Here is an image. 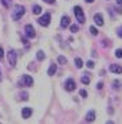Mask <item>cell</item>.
I'll return each mask as SVG.
<instances>
[{
	"label": "cell",
	"instance_id": "obj_8",
	"mask_svg": "<svg viewBox=\"0 0 122 124\" xmlns=\"http://www.w3.org/2000/svg\"><path fill=\"white\" fill-rule=\"evenodd\" d=\"M68 26H70V18H68L67 15H63L61 19V27L62 28H67Z\"/></svg>",
	"mask_w": 122,
	"mask_h": 124
},
{
	"label": "cell",
	"instance_id": "obj_12",
	"mask_svg": "<svg viewBox=\"0 0 122 124\" xmlns=\"http://www.w3.org/2000/svg\"><path fill=\"white\" fill-rule=\"evenodd\" d=\"M85 120H86V121H88V123L94 121V120H95V112H94V111H90V112L87 113V115H86Z\"/></svg>",
	"mask_w": 122,
	"mask_h": 124
},
{
	"label": "cell",
	"instance_id": "obj_31",
	"mask_svg": "<svg viewBox=\"0 0 122 124\" xmlns=\"http://www.w3.org/2000/svg\"><path fill=\"white\" fill-rule=\"evenodd\" d=\"M117 6H121L122 7V0H117Z\"/></svg>",
	"mask_w": 122,
	"mask_h": 124
},
{
	"label": "cell",
	"instance_id": "obj_30",
	"mask_svg": "<svg viewBox=\"0 0 122 124\" xmlns=\"http://www.w3.org/2000/svg\"><path fill=\"white\" fill-rule=\"evenodd\" d=\"M28 99V94L27 93H23V100H27Z\"/></svg>",
	"mask_w": 122,
	"mask_h": 124
},
{
	"label": "cell",
	"instance_id": "obj_1",
	"mask_svg": "<svg viewBox=\"0 0 122 124\" xmlns=\"http://www.w3.org/2000/svg\"><path fill=\"white\" fill-rule=\"evenodd\" d=\"M24 12H26L24 7L20 6V4H16V6L14 7V9H12V15H11V16H12L14 20H19L21 16L24 15Z\"/></svg>",
	"mask_w": 122,
	"mask_h": 124
},
{
	"label": "cell",
	"instance_id": "obj_13",
	"mask_svg": "<svg viewBox=\"0 0 122 124\" xmlns=\"http://www.w3.org/2000/svg\"><path fill=\"white\" fill-rule=\"evenodd\" d=\"M55 73H56V65H55V63H51V65H50V68H48L47 74H48V76H54Z\"/></svg>",
	"mask_w": 122,
	"mask_h": 124
},
{
	"label": "cell",
	"instance_id": "obj_6",
	"mask_svg": "<svg viewBox=\"0 0 122 124\" xmlns=\"http://www.w3.org/2000/svg\"><path fill=\"white\" fill-rule=\"evenodd\" d=\"M7 58H8V63L11 66H15L16 65V53L15 50H9L7 53Z\"/></svg>",
	"mask_w": 122,
	"mask_h": 124
},
{
	"label": "cell",
	"instance_id": "obj_15",
	"mask_svg": "<svg viewBox=\"0 0 122 124\" xmlns=\"http://www.w3.org/2000/svg\"><path fill=\"white\" fill-rule=\"evenodd\" d=\"M32 12H34L35 15H39V14H42V8H40V6H38V4L32 6Z\"/></svg>",
	"mask_w": 122,
	"mask_h": 124
},
{
	"label": "cell",
	"instance_id": "obj_26",
	"mask_svg": "<svg viewBox=\"0 0 122 124\" xmlns=\"http://www.w3.org/2000/svg\"><path fill=\"white\" fill-rule=\"evenodd\" d=\"M3 58H4V51H3V49L0 47V61H1Z\"/></svg>",
	"mask_w": 122,
	"mask_h": 124
},
{
	"label": "cell",
	"instance_id": "obj_24",
	"mask_svg": "<svg viewBox=\"0 0 122 124\" xmlns=\"http://www.w3.org/2000/svg\"><path fill=\"white\" fill-rule=\"evenodd\" d=\"M79 94H81V97H83V99H85V97H87V92H86L85 89H82L79 92Z\"/></svg>",
	"mask_w": 122,
	"mask_h": 124
},
{
	"label": "cell",
	"instance_id": "obj_19",
	"mask_svg": "<svg viewBox=\"0 0 122 124\" xmlns=\"http://www.w3.org/2000/svg\"><path fill=\"white\" fill-rule=\"evenodd\" d=\"M58 62H59V63H61V65H64V63L67 62V59L64 58L63 55H59V57H58Z\"/></svg>",
	"mask_w": 122,
	"mask_h": 124
},
{
	"label": "cell",
	"instance_id": "obj_9",
	"mask_svg": "<svg viewBox=\"0 0 122 124\" xmlns=\"http://www.w3.org/2000/svg\"><path fill=\"white\" fill-rule=\"evenodd\" d=\"M31 115H32V109L30 107H26V108L21 109V117L23 119H28Z\"/></svg>",
	"mask_w": 122,
	"mask_h": 124
},
{
	"label": "cell",
	"instance_id": "obj_32",
	"mask_svg": "<svg viewBox=\"0 0 122 124\" xmlns=\"http://www.w3.org/2000/svg\"><path fill=\"white\" fill-rule=\"evenodd\" d=\"M86 3H93V1H94V0H85Z\"/></svg>",
	"mask_w": 122,
	"mask_h": 124
},
{
	"label": "cell",
	"instance_id": "obj_4",
	"mask_svg": "<svg viewBox=\"0 0 122 124\" xmlns=\"http://www.w3.org/2000/svg\"><path fill=\"white\" fill-rule=\"evenodd\" d=\"M50 20H51V15H50V14H44L43 16H40V18L38 19V23H39L40 26H43V27H47V26L50 24Z\"/></svg>",
	"mask_w": 122,
	"mask_h": 124
},
{
	"label": "cell",
	"instance_id": "obj_18",
	"mask_svg": "<svg viewBox=\"0 0 122 124\" xmlns=\"http://www.w3.org/2000/svg\"><path fill=\"white\" fill-rule=\"evenodd\" d=\"M70 30H71V32H73V34H75V32H78V31H79V26L73 24V26H70Z\"/></svg>",
	"mask_w": 122,
	"mask_h": 124
},
{
	"label": "cell",
	"instance_id": "obj_17",
	"mask_svg": "<svg viewBox=\"0 0 122 124\" xmlns=\"http://www.w3.org/2000/svg\"><path fill=\"white\" fill-rule=\"evenodd\" d=\"M44 58H46V54L43 53L42 50H39V51L36 53V59H38V61H43Z\"/></svg>",
	"mask_w": 122,
	"mask_h": 124
},
{
	"label": "cell",
	"instance_id": "obj_20",
	"mask_svg": "<svg viewBox=\"0 0 122 124\" xmlns=\"http://www.w3.org/2000/svg\"><path fill=\"white\" fill-rule=\"evenodd\" d=\"M11 1H12V0H1V3H3V6L6 7V8H9V7H11Z\"/></svg>",
	"mask_w": 122,
	"mask_h": 124
},
{
	"label": "cell",
	"instance_id": "obj_10",
	"mask_svg": "<svg viewBox=\"0 0 122 124\" xmlns=\"http://www.w3.org/2000/svg\"><path fill=\"white\" fill-rule=\"evenodd\" d=\"M94 22L97 26H103V16H102V14H95L94 15Z\"/></svg>",
	"mask_w": 122,
	"mask_h": 124
},
{
	"label": "cell",
	"instance_id": "obj_29",
	"mask_svg": "<svg viewBox=\"0 0 122 124\" xmlns=\"http://www.w3.org/2000/svg\"><path fill=\"white\" fill-rule=\"evenodd\" d=\"M43 1H46V3H48V4H52V3H55V0H43Z\"/></svg>",
	"mask_w": 122,
	"mask_h": 124
},
{
	"label": "cell",
	"instance_id": "obj_7",
	"mask_svg": "<svg viewBox=\"0 0 122 124\" xmlns=\"http://www.w3.org/2000/svg\"><path fill=\"white\" fill-rule=\"evenodd\" d=\"M64 89L67 90V92H73V90H75V81H74L73 78L66 80V82H64Z\"/></svg>",
	"mask_w": 122,
	"mask_h": 124
},
{
	"label": "cell",
	"instance_id": "obj_3",
	"mask_svg": "<svg viewBox=\"0 0 122 124\" xmlns=\"http://www.w3.org/2000/svg\"><path fill=\"white\" fill-rule=\"evenodd\" d=\"M19 82H20L21 86H32V85H34V78L28 74H24V76H21Z\"/></svg>",
	"mask_w": 122,
	"mask_h": 124
},
{
	"label": "cell",
	"instance_id": "obj_11",
	"mask_svg": "<svg viewBox=\"0 0 122 124\" xmlns=\"http://www.w3.org/2000/svg\"><path fill=\"white\" fill-rule=\"evenodd\" d=\"M109 69L111 73H115V74H121L122 73V66H119V65H110Z\"/></svg>",
	"mask_w": 122,
	"mask_h": 124
},
{
	"label": "cell",
	"instance_id": "obj_28",
	"mask_svg": "<svg viewBox=\"0 0 122 124\" xmlns=\"http://www.w3.org/2000/svg\"><path fill=\"white\" fill-rule=\"evenodd\" d=\"M97 88H98V89H102V88H103V84H102V82H98Z\"/></svg>",
	"mask_w": 122,
	"mask_h": 124
},
{
	"label": "cell",
	"instance_id": "obj_21",
	"mask_svg": "<svg viewBox=\"0 0 122 124\" xmlns=\"http://www.w3.org/2000/svg\"><path fill=\"white\" fill-rule=\"evenodd\" d=\"M115 57L117 58H122V49H117L115 50Z\"/></svg>",
	"mask_w": 122,
	"mask_h": 124
},
{
	"label": "cell",
	"instance_id": "obj_27",
	"mask_svg": "<svg viewBox=\"0 0 122 124\" xmlns=\"http://www.w3.org/2000/svg\"><path fill=\"white\" fill-rule=\"evenodd\" d=\"M117 34H118V37H119V38H122V27L119 28L118 31H117Z\"/></svg>",
	"mask_w": 122,
	"mask_h": 124
},
{
	"label": "cell",
	"instance_id": "obj_14",
	"mask_svg": "<svg viewBox=\"0 0 122 124\" xmlns=\"http://www.w3.org/2000/svg\"><path fill=\"white\" fill-rule=\"evenodd\" d=\"M74 63H75V66H76L78 69H81V68L83 66V61L79 58V57H76V58L74 59Z\"/></svg>",
	"mask_w": 122,
	"mask_h": 124
},
{
	"label": "cell",
	"instance_id": "obj_23",
	"mask_svg": "<svg viewBox=\"0 0 122 124\" xmlns=\"http://www.w3.org/2000/svg\"><path fill=\"white\" fill-rule=\"evenodd\" d=\"M90 32H91L93 35H98V30L94 27V26H91V27H90Z\"/></svg>",
	"mask_w": 122,
	"mask_h": 124
},
{
	"label": "cell",
	"instance_id": "obj_22",
	"mask_svg": "<svg viewBox=\"0 0 122 124\" xmlns=\"http://www.w3.org/2000/svg\"><path fill=\"white\" fill-rule=\"evenodd\" d=\"M113 84H114V88H115V89H121V85H122L121 81H117V80H115Z\"/></svg>",
	"mask_w": 122,
	"mask_h": 124
},
{
	"label": "cell",
	"instance_id": "obj_16",
	"mask_svg": "<svg viewBox=\"0 0 122 124\" xmlns=\"http://www.w3.org/2000/svg\"><path fill=\"white\" fill-rule=\"evenodd\" d=\"M81 82H82L83 85H88L90 84V77H88V76H82V77H81Z\"/></svg>",
	"mask_w": 122,
	"mask_h": 124
},
{
	"label": "cell",
	"instance_id": "obj_5",
	"mask_svg": "<svg viewBox=\"0 0 122 124\" xmlns=\"http://www.w3.org/2000/svg\"><path fill=\"white\" fill-rule=\"evenodd\" d=\"M24 31H26V35H27V38H30V39H32V38H35V35H36V32H35V28L32 24H27L24 27Z\"/></svg>",
	"mask_w": 122,
	"mask_h": 124
},
{
	"label": "cell",
	"instance_id": "obj_2",
	"mask_svg": "<svg viewBox=\"0 0 122 124\" xmlns=\"http://www.w3.org/2000/svg\"><path fill=\"white\" fill-rule=\"evenodd\" d=\"M74 14H75L76 20H78L81 24L86 22V20H85V14H83V9L81 8L79 6H75V7H74Z\"/></svg>",
	"mask_w": 122,
	"mask_h": 124
},
{
	"label": "cell",
	"instance_id": "obj_25",
	"mask_svg": "<svg viewBox=\"0 0 122 124\" xmlns=\"http://www.w3.org/2000/svg\"><path fill=\"white\" fill-rule=\"evenodd\" d=\"M86 65H87V68L93 69V68H94V62H93V61H87V63H86Z\"/></svg>",
	"mask_w": 122,
	"mask_h": 124
}]
</instances>
